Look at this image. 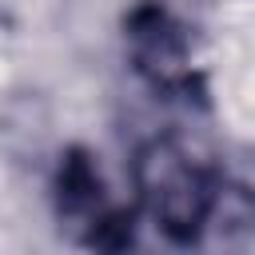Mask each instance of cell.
Instances as JSON below:
<instances>
[{
    "mask_svg": "<svg viewBox=\"0 0 255 255\" xmlns=\"http://www.w3.org/2000/svg\"><path fill=\"white\" fill-rule=\"evenodd\" d=\"M139 207L171 243H195L215 215L211 171L171 135L147 139L131 163Z\"/></svg>",
    "mask_w": 255,
    "mask_h": 255,
    "instance_id": "obj_1",
    "label": "cell"
},
{
    "mask_svg": "<svg viewBox=\"0 0 255 255\" xmlns=\"http://www.w3.org/2000/svg\"><path fill=\"white\" fill-rule=\"evenodd\" d=\"M56 207H60L64 227L76 239L92 243L104 255H120V247L128 239V227H124L128 219L108 199L104 175H100L96 159L88 151H80V147L60 159V171H56Z\"/></svg>",
    "mask_w": 255,
    "mask_h": 255,
    "instance_id": "obj_2",
    "label": "cell"
},
{
    "mask_svg": "<svg viewBox=\"0 0 255 255\" xmlns=\"http://www.w3.org/2000/svg\"><path fill=\"white\" fill-rule=\"evenodd\" d=\"M128 52L135 68L163 92H187L195 72H191V44L183 24L163 8V4H135L128 16Z\"/></svg>",
    "mask_w": 255,
    "mask_h": 255,
    "instance_id": "obj_3",
    "label": "cell"
}]
</instances>
